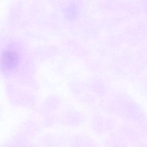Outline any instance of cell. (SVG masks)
Segmentation results:
<instances>
[{
    "label": "cell",
    "mask_w": 147,
    "mask_h": 147,
    "mask_svg": "<svg viewBox=\"0 0 147 147\" xmlns=\"http://www.w3.org/2000/svg\"><path fill=\"white\" fill-rule=\"evenodd\" d=\"M18 61V56L16 51L5 50L3 52L1 57L2 68L5 70H10L15 67Z\"/></svg>",
    "instance_id": "obj_1"
}]
</instances>
